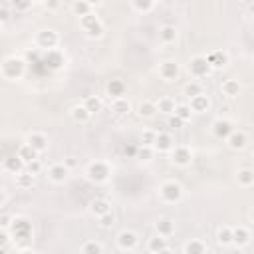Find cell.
<instances>
[{
	"mask_svg": "<svg viewBox=\"0 0 254 254\" xmlns=\"http://www.w3.org/2000/svg\"><path fill=\"white\" fill-rule=\"evenodd\" d=\"M157 6V2H153V0H133L131 2V8L135 10V12H151L153 8Z\"/></svg>",
	"mask_w": 254,
	"mask_h": 254,
	"instance_id": "40",
	"label": "cell"
},
{
	"mask_svg": "<svg viewBox=\"0 0 254 254\" xmlns=\"http://www.w3.org/2000/svg\"><path fill=\"white\" fill-rule=\"evenodd\" d=\"M155 230H157L159 236L169 238V236L175 232V222H173L171 218H159V220L155 222Z\"/></svg>",
	"mask_w": 254,
	"mask_h": 254,
	"instance_id": "25",
	"label": "cell"
},
{
	"mask_svg": "<svg viewBox=\"0 0 254 254\" xmlns=\"http://www.w3.org/2000/svg\"><path fill=\"white\" fill-rule=\"evenodd\" d=\"M97 222H99V226H101V228H105V230H107V228H111V226L115 224V214H113V212H107V214L99 216V218H97Z\"/></svg>",
	"mask_w": 254,
	"mask_h": 254,
	"instance_id": "44",
	"label": "cell"
},
{
	"mask_svg": "<svg viewBox=\"0 0 254 254\" xmlns=\"http://www.w3.org/2000/svg\"><path fill=\"white\" fill-rule=\"evenodd\" d=\"M71 119L75 121V123H87L89 119H91V113L85 109V105L81 103V105H75V107H71Z\"/></svg>",
	"mask_w": 254,
	"mask_h": 254,
	"instance_id": "32",
	"label": "cell"
},
{
	"mask_svg": "<svg viewBox=\"0 0 254 254\" xmlns=\"http://www.w3.org/2000/svg\"><path fill=\"white\" fill-rule=\"evenodd\" d=\"M169 155L177 167H189L192 163V151L189 145H175V149Z\"/></svg>",
	"mask_w": 254,
	"mask_h": 254,
	"instance_id": "8",
	"label": "cell"
},
{
	"mask_svg": "<svg viewBox=\"0 0 254 254\" xmlns=\"http://www.w3.org/2000/svg\"><path fill=\"white\" fill-rule=\"evenodd\" d=\"M238 185L240 187H252L254 185V171L252 169H240L238 171Z\"/></svg>",
	"mask_w": 254,
	"mask_h": 254,
	"instance_id": "38",
	"label": "cell"
},
{
	"mask_svg": "<svg viewBox=\"0 0 254 254\" xmlns=\"http://www.w3.org/2000/svg\"><path fill=\"white\" fill-rule=\"evenodd\" d=\"M228 254H242V250H240V248H236V246H234V248H232V250H230V252H228Z\"/></svg>",
	"mask_w": 254,
	"mask_h": 254,
	"instance_id": "52",
	"label": "cell"
},
{
	"mask_svg": "<svg viewBox=\"0 0 254 254\" xmlns=\"http://www.w3.org/2000/svg\"><path fill=\"white\" fill-rule=\"evenodd\" d=\"M177 38H179V30H177L175 26H163V28L159 30V40H161V44H165V46L175 44Z\"/></svg>",
	"mask_w": 254,
	"mask_h": 254,
	"instance_id": "23",
	"label": "cell"
},
{
	"mask_svg": "<svg viewBox=\"0 0 254 254\" xmlns=\"http://www.w3.org/2000/svg\"><path fill=\"white\" fill-rule=\"evenodd\" d=\"M34 183H36V175L28 173V171H22L20 175H16V185L20 189H30Z\"/></svg>",
	"mask_w": 254,
	"mask_h": 254,
	"instance_id": "36",
	"label": "cell"
},
{
	"mask_svg": "<svg viewBox=\"0 0 254 254\" xmlns=\"http://www.w3.org/2000/svg\"><path fill=\"white\" fill-rule=\"evenodd\" d=\"M216 240L220 246H232V226H228V224L220 226L216 232Z\"/></svg>",
	"mask_w": 254,
	"mask_h": 254,
	"instance_id": "33",
	"label": "cell"
},
{
	"mask_svg": "<svg viewBox=\"0 0 254 254\" xmlns=\"http://www.w3.org/2000/svg\"><path fill=\"white\" fill-rule=\"evenodd\" d=\"M26 143H28L30 147H34L38 153L48 151V145H50L48 135H46V133H42V131H32V133L26 137Z\"/></svg>",
	"mask_w": 254,
	"mask_h": 254,
	"instance_id": "11",
	"label": "cell"
},
{
	"mask_svg": "<svg viewBox=\"0 0 254 254\" xmlns=\"http://www.w3.org/2000/svg\"><path fill=\"white\" fill-rule=\"evenodd\" d=\"M10 4H12V8H14L16 12H24V10L32 8V2H10Z\"/></svg>",
	"mask_w": 254,
	"mask_h": 254,
	"instance_id": "48",
	"label": "cell"
},
{
	"mask_svg": "<svg viewBox=\"0 0 254 254\" xmlns=\"http://www.w3.org/2000/svg\"><path fill=\"white\" fill-rule=\"evenodd\" d=\"M175 115H177V117H181V119L187 123V121H190L192 111H190L189 103H179V105H177V109H175Z\"/></svg>",
	"mask_w": 254,
	"mask_h": 254,
	"instance_id": "41",
	"label": "cell"
},
{
	"mask_svg": "<svg viewBox=\"0 0 254 254\" xmlns=\"http://www.w3.org/2000/svg\"><path fill=\"white\" fill-rule=\"evenodd\" d=\"M83 105H85V109L93 115V113H97V111H101V107H103V101L97 97V95H89V97H85L83 99Z\"/></svg>",
	"mask_w": 254,
	"mask_h": 254,
	"instance_id": "37",
	"label": "cell"
},
{
	"mask_svg": "<svg viewBox=\"0 0 254 254\" xmlns=\"http://www.w3.org/2000/svg\"><path fill=\"white\" fill-rule=\"evenodd\" d=\"M183 93H185L189 99H192V97H196V95H202L204 89H202V83H198V81H189V83H185Z\"/></svg>",
	"mask_w": 254,
	"mask_h": 254,
	"instance_id": "35",
	"label": "cell"
},
{
	"mask_svg": "<svg viewBox=\"0 0 254 254\" xmlns=\"http://www.w3.org/2000/svg\"><path fill=\"white\" fill-rule=\"evenodd\" d=\"M147 248H149V252H151V254H157V252H161V250L169 248V242H167V238H165V236H159V234H157V236L149 238Z\"/></svg>",
	"mask_w": 254,
	"mask_h": 254,
	"instance_id": "30",
	"label": "cell"
},
{
	"mask_svg": "<svg viewBox=\"0 0 254 254\" xmlns=\"http://www.w3.org/2000/svg\"><path fill=\"white\" fill-rule=\"evenodd\" d=\"M4 171L12 173V175H20L22 171H26V163H24L18 155H14V157H6V159H4Z\"/></svg>",
	"mask_w": 254,
	"mask_h": 254,
	"instance_id": "21",
	"label": "cell"
},
{
	"mask_svg": "<svg viewBox=\"0 0 254 254\" xmlns=\"http://www.w3.org/2000/svg\"><path fill=\"white\" fill-rule=\"evenodd\" d=\"M153 149L157 151V153H171L173 149H175V141H173V135L171 133H159L157 131V139H155V145H153Z\"/></svg>",
	"mask_w": 254,
	"mask_h": 254,
	"instance_id": "13",
	"label": "cell"
},
{
	"mask_svg": "<svg viewBox=\"0 0 254 254\" xmlns=\"http://www.w3.org/2000/svg\"><path fill=\"white\" fill-rule=\"evenodd\" d=\"M44 62H46L52 69H60V67L64 65V56H62L60 50H50V52H46Z\"/></svg>",
	"mask_w": 254,
	"mask_h": 254,
	"instance_id": "26",
	"label": "cell"
},
{
	"mask_svg": "<svg viewBox=\"0 0 254 254\" xmlns=\"http://www.w3.org/2000/svg\"><path fill=\"white\" fill-rule=\"evenodd\" d=\"M71 12H73L75 16H79V18L89 16V14H93V2L75 0V2H71Z\"/></svg>",
	"mask_w": 254,
	"mask_h": 254,
	"instance_id": "24",
	"label": "cell"
},
{
	"mask_svg": "<svg viewBox=\"0 0 254 254\" xmlns=\"http://www.w3.org/2000/svg\"><path fill=\"white\" fill-rule=\"evenodd\" d=\"M250 242V230L246 226H232V246L242 248Z\"/></svg>",
	"mask_w": 254,
	"mask_h": 254,
	"instance_id": "17",
	"label": "cell"
},
{
	"mask_svg": "<svg viewBox=\"0 0 254 254\" xmlns=\"http://www.w3.org/2000/svg\"><path fill=\"white\" fill-rule=\"evenodd\" d=\"M185 254H206V244L198 238H190L189 242H185Z\"/></svg>",
	"mask_w": 254,
	"mask_h": 254,
	"instance_id": "29",
	"label": "cell"
},
{
	"mask_svg": "<svg viewBox=\"0 0 254 254\" xmlns=\"http://www.w3.org/2000/svg\"><path fill=\"white\" fill-rule=\"evenodd\" d=\"M248 216H250V220H252V222H254V208H252V210H250V212H248Z\"/></svg>",
	"mask_w": 254,
	"mask_h": 254,
	"instance_id": "55",
	"label": "cell"
},
{
	"mask_svg": "<svg viewBox=\"0 0 254 254\" xmlns=\"http://www.w3.org/2000/svg\"><path fill=\"white\" fill-rule=\"evenodd\" d=\"M67 177H69V169H67L64 163H56V165H52V167L48 169V179H50L52 183H56V185L65 183Z\"/></svg>",
	"mask_w": 254,
	"mask_h": 254,
	"instance_id": "12",
	"label": "cell"
},
{
	"mask_svg": "<svg viewBox=\"0 0 254 254\" xmlns=\"http://www.w3.org/2000/svg\"><path fill=\"white\" fill-rule=\"evenodd\" d=\"M189 107H190L192 113H204V111L210 109V97H208L206 93L196 95V97L189 99Z\"/></svg>",
	"mask_w": 254,
	"mask_h": 254,
	"instance_id": "18",
	"label": "cell"
},
{
	"mask_svg": "<svg viewBox=\"0 0 254 254\" xmlns=\"http://www.w3.org/2000/svg\"><path fill=\"white\" fill-rule=\"evenodd\" d=\"M232 131H234V125H232V121H228V119H216V121L212 123V133H214V137H218V139H228Z\"/></svg>",
	"mask_w": 254,
	"mask_h": 254,
	"instance_id": "15",
	"label": "cell"
},
{
	"mask_svg": "<svg viewBox=\"0 0 254 254\" xmlns=\"http://www.w3.org/2000/svg\"><path fill=\"white\" fill-rule=\"evenodd\" d=\"M155 139H157V131L147 129V131H143V135H141V145L153 147V145H155Z\"/></svg>",
	"mask_w": 254,
	"mask_h": 254,
	"instance_id": "43",
	"label": "cell"
},
{
	"mask_svg": "<svg viewBox=\"0 0 254 254\" xmlns=\"http://www.w3.org/2000/svg\"><path fill=\"white\" fill-rule=\"evenodd\" d=\"M137 151H139V147H135V145H125V149H123V153L127 157H137Z\"/></svg>",
	"mask_w": 254,
	"mask_h": 254,
	"instance_id": "49",
	"label": "cell"
},
{
	"mask_svg": "<svg viewBox=\"0 0 254 254\" xmlns=\"http://www.w3.org/2000/svg\"><path fill=\"white\" fill-rule=\"evenodd\" d=\"M226 143H228V147H230L232 151H242V149L248 145V137H246L244 131L234 129V131L230 133V137L226 139Z\"/></svg>",
	"mask_w": 254,
	"mask_h": 254,
	"instance_id": "16",
	"label": "cell"
},
{
	"mask_svg": "<svg viewBox=\"0 0 254 254\" xmlns=\"http://www.w3.org/2000/svg\"><path fill=\"white\" fill-rule=\"evenodd\" d=\"M137 113H139V117H143V119H151V117H155V113H157V105H155V101H151V99L141 101L139 107H137Z\"/></svg>",
	"mask_w": 254,
	"mask_h": 254,
	"instance_id": "27",
	"label": "cell"
},
{
	"mask_svg": "<svg viewBox=\"0 0 254 254\" xmlns=\"http://www.w3.org/2000/svg\"><path fill=\"white\" fill-rule=\"evenodd\" d=\"M157 254H175L171 248H165V250H161V252H157Z\"/></svg>",
	"mask_w": 254,
	"mask_h": 254,
	"instance_id": "53",
	"label": "cell"
},
{
	"mask_svg": "<svg viewBox=\"0 0 254 254\" xmlns=\"http://www.w3.org/2000/svg\"><path fill=\"white\" fill-rule=\"evenodd\" d=\"M125 91H127V85H125L123 79H109V83H107V93H109V97H113V99L125 97Z\"/></svg>",
	"mask_w": 254,
	"mask_h": 254,
	"instance_id": "22",
	"label": "cell"
},
{
	"mask_svg": "<svg viewBox=\"0 0 254 254\" xmlns=\"http://www.w3.org/2000/svg\"><path fill=\"white\" fill-rule=\"evenodd\" d=\"M210 71H212V67H210L206 56H194V58H190V62H189V73L192 77L200 79V77H206Z\"/></svg>",
	"mask_w": 254,
	"mask_h": 254,
	"instance_id": "6",
	"label": "cell"
},
{
	"mask_svg": "<svg viewBox=\"0 0 254 254\" xmlns=\"http://www.w3.org/2000/svg\"><path fill=\"white\" fill-rule=\"evenodd\" d=\"M137 244H139V236H137V232H135V230L125 228V230H121V232L117 234V246H119L121 250L131 252Z\"/></svg>",
	"mask_w": 254,
	"mask_h": 254,
	"instance_id": "10",
	"label": "cell"
},
{
	"mask_svg": "<svg viewBox=\"0 0 254 254\" xmlns=\"http://www.w3.org/2000/svg\"><path fill=\"white\" fill-rule=\"evenodd\" d=\"M20 254H38V252L32 250V248H24V250H20Z\"/></svg>",
	"mask_w": 254,
	"mask_h": 254,
	"instance_id": "51",
	"label": "cell"
},
{
	"mask_svg": "<svg viewBox=\"0 0 254 254\" xmlns=\"http://www.w3.org/2000/svg\"><path fill=\"white\" fill-rule=\"evenodd\" d=\"M220 89H222L224 95L236 97V95L240 93V83H238V79H224V81L220 83Z\"/></svg>",
	"mask_w": 254,
	"mask_h": 254,
	"instance_id": "31",
	"label": "cell"
},
{
	"mask_svg": "<svg viewBox=\"0 0 254 254\" xmlns=\"http://www.w3.org/2000/svg\"><path fill=\"white\" fill-rule=\"evenodd\" d=\"M6 254H20V250H16V248H10Z\"/></svg>",
	"mask_w": 254,
	"mask_h": 254,
	"instance_id": "54",
	"label": "cell"
},
{
	"mask_svg": "<svg viewBox=\"0 0 254 254\" xmlns=\"http://www.w3.org/2000/svg\"><path fill=\"white\" fill-rule=\"evenodd\" d=\"M10 232H12L14 240H18V242L30 240V236H32V224L24 216H14V222L10 226Z\"/></svg>",
	"mask_w": 254,
	"mask_h": 254,
	"instance_id": "4",
	"label": "cell"
},
{
	"mask_svg": "<svg viewBox=\"0 0 254 254\" xmlns=\"http://www.w3.org/2000/svg\"><path fill=\"white\" fill-rule=\"evenodd\" d=\"M111 109L117 113V115H127L131 111V103L127 97H119V99H113L111 101Z\"/></svg>",
	"mask_w": 254,
	"mask_h": 254,
	"instance_id": "34",
	"label": "cell"
},
{
	"mask_svg": "<svg viewBox=\"0 0 254 254\" xmlns=\"http://www.w3.org/2000/svg\"><path fill=\"white\" fill-rule=\"evenodd\" d=\"M89 212H91L95 218H99V216H103V214H107V212H113V210H111V202H109L107 198H103V196H97V198H93V200L89 202Z\"/></svg>",
	"mask_w": 254,
	"mask_h": 254,
	"instance_id": "14",
	"label": "cell"
},
{
	"mask_svg": "<svg viewBox=\"0 0 254 254\" xmlns=\"http://www.w3.org/2000/svg\"><path fill=\"white\" fill-rule=\"evenodd\" d=\"M26 171H28V173H32V175H38V173L42 171V163H40V159H36V161H32V163H28V165H26Z\"/></svg>",
	"mask_w": 254,
	"mask_h": 254,
	"instance_id": "46",
	"label": "cell"
},
{
	"mask_svg": "<svg viewBox=\"0 0 254 254\" xmlns=\"http://www.w3.org/2000/svg\"><path fill=\"white\" fill-rule=\"evenodd\" d=\"M36 44H38V48H42V50H46V52H50V50H58V44H60V36H58V32L56 30H42V32H38V36H36Z\"/></svg>",
	"mask_w": 254,
	"mask_h": 254,
	"instance_id": "7",
	"label": "cell"
},
{
	"mask_svg": "<svg viewBox=\"0 0 254 254\" xmlns=\"http://www.w3.org/2000/svg\"><path fill=\"white\" fill-rule=\"evenodd\" d=\"M79 26L87 38H101L103 36V22L99 20L97 14H89V16L79 18Z\"/></svg>",
	"mask_w": 254,
	"mask_h": 254,
	"instance_id": "3",
	"label": "cell"
},
{
	"mask_svg": "<svg viewBox=\"0 0 254 254\" xmlns=\"http://www.w3.org/2000/svg\"><path fill=\"white\" fill-rule=\"evenodd\" d=\"M155 105H157V111H159V113H163V115H167V117H171V115L175 113V109H177L175 99H173V97H169V95L159 97V99L155 101Z\"/></svg>",
	"mask_w": 254,
	"mask_h": 254,
	"instance_id": "20",
	"label": "cell"
},
{
	"mask_svg": "<svg viewBox=\"0 0 254 254\" xmlns=\"http://www.w3.org/2000/svg\"><path fill=\"white\" fill-rule=\"evenodd\" d=\"M206 60H208V64H210L212 69H220V67H224L228 64V54L224 50H212L206 56Z\"/></svg>",
	"mask_w": 254,
	"mask_h": 254,
	"instance_id": "19",
	"label": "cell"
},
{
	"mask_svg": "<svg viewBox=\"0 0 254 254\" xmlns=\"http://www.w3.org/2000/svg\"><path fill=\"white\" fill-rule=\"evenodd\" d=\"M81 254H103V246L97 240H85L81 244Z\"/></svg>",
	"mask_w": 254,
	"mask_h": 254,
	"instance_id": "39",
	"label": "cell"
},
{
	"mask_svg": "<svg viewBox=\"0 0 254 254\" xmlns=\"http://www.w3.org/2000/svg\"><path fill=\"white\" fill-rule=\"evenodd\" d=\"M64 165H65V167H67V169H73V167H75V165H77V161H75V159H73V157H67V159H65V161H64Z\"/></svg>",
	"mask_w": 254,
	"mask_h": 254,
	"instance_id": "50",
	"label": "cell"
},
{
	"mask_svg": "<svg viewBox=\"0 0 254 254\" xmlns=\"http://www.w3.org/2000/svg\"><path fill=\"white\" fill-rule=\"evenodd\" d=\"M111 173H113V169L107 161H93V163L87 165V179L95 185L105 183L111 177Z\"/></svg>",
	"mask_w": 254,
	"mask_h": 254,
	"instance_id": "2",
	"label": "cell"
},
{
	"mask_svg": "<svg viewBox=\"0 0 254 254\" xmlns=\"http://www.w3.org/2000/svg\"><path fill=\"white\" fill-rule=\"evenodd\" d=\"M155 149L153 147H145V145H141L139 147V151H137V159H141V161H151L153 157H155Z\"/></svg>",
	"mask_w": 254,
	"mask_h": 254,
	"instance_id": "42",
	"label": "cell"
},
{
	"mask_svg": "<svg viewBox=\"0 0 254 254\" xmlns=\"http://www.w3.org/2000/svg\"><path fill=\"white\" fill-rule=\"evenodd\" d=\"M16 155H18V157H20V159H22V161H24V163H26V165H28V163H32V161H36V159H38V155H40V153H38V151H36V149H34V147H30V145H28V143H22V145H20V149H18V153H16Z\"/></svg>",
	"mask_w": 254,
	"mask_h": 254,
	"instance_id": "28",
	"label": "cell"
},
{
	"mask_svg": "<svg viewBox=\"0 0 254 254\" xmlns=\"http://www.w3.org/2000/svg\"><path fill=\"white\" fill-rule=\"evenodd\" d=\"M26 71V60L18 56H8L2 62V75L6 79H20Z\"/></svg>",
	"mask_w": 254,
	"mask_h": 254,
	"instance_id": "1",
	"label": "cell"
},
{
	"mask_svg": "<svg viewBox=\"0 0 254 254\" xmlns=\"http://www.w3.org/2000/svg\"><path fill=\"white\" fill-rule=\"evenodd\" d=\"M167 123H169V127H171V129H181V127L185 125V121H183L181 117H177L175 113L169 117V121H167Z\"/></svg>",
	"mask_w": 254,
	"mask_h": 254,
	"instance_id": "45",
	"label": "cell"
},
{
	"mask_svg": "<svg viewBox=\"0 0 254 254\" xmlns=\"http://www.w3.org/2000/svg\"><path fill=\"white\" fill-rule=\"evenodd\" d=\"M159 194L165 202H179L183 198V187L177 181H165L159 187Z\"/></svg>",
	"mask_w": 254,
	"mask_h": 254,
	"instance_id": "5",
	"label": "cell"
},
{
	"mask_svg": "<svg viewBox=\"0 0 254 254\" xmlns=\"http://www.w3.org/2000/svg\"><path fill=\"white\" fill-rule=\"evenodd\" d=\"M179 73H181V65L175 60H165V62L159 64V75H161V79L175 81L179 77Z\"/></svg>",
	"mask_w": 254,
	"mask_h": 254,
	"instance_id": "9",
	"label": "cell"
},
{
	"mask_svg": "<svg viewBox=\"0 0 254 254\" xmlns=\"http://www.w3.org/2000/svg\"><path fill=\"white\" fill-rule=\"evenodd\" d=\"M12 222H14V218H12L10 214H2V216H0V228H2V230H10Z\"/></svg>",
	"mask_w": 254,
	"mask_h": 254,
	"instance_id": "47",
	"label": "cell"
}]
</instances>
